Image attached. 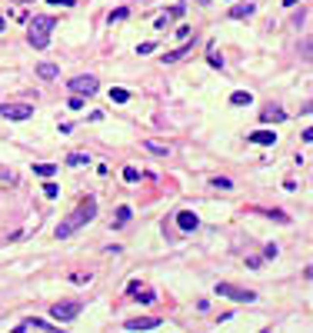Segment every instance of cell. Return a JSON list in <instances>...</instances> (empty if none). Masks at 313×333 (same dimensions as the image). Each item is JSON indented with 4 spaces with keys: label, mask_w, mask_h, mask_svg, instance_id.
<instances>
[{
    "label": "cell",
    "mask_w": 313,
    "mask_h": 333,
    "mask_svg": "<svg viewBox=\"0 0 313 333\" xmlns=\"http://www.w3.org/2000/svg\"><path fill=\"white\" fill-rule=\"evenodd\" d=\"M17 3H27V0H17Z\"/></svg>",
    "instance_id": "33"
},
{
    "label": "cell",
    "mask_w": 313,
    "mask_h": 333,
    "mask_svg": "<svg viewBox=\"0 0 313 333\" xmlns=\"http://www.w3.org/2000/svg\"><path fill=\"white\" fill-rule=\"evenodd\" d=\"M110 100H113V104H127V100H130V90H124V87H113V90H110Z\"/></svg>",
    "instance_id": "17"
},
{
    "label": "cell",
    "mask_w": 313,
    "mask_h": 333,
    "mask_svg": "<svg viewBox=\"0 0 313 333\" xmlns=\"http://www.w3.org/2000/svg\"><path fill=\"white\" fill-rule=\"evenodd\" d=\"M37 74L43 77V80H54V77L60 74V67H57V63H40V67H37Z\"/></svg>",
    "instance_id": "15"
},
{
    "label": "cell",
    "mask_w": 313,
    "mask_h": 333,
    "mask_svg": "<svg viewBox=\"0 0 313 333\" xmlns=\"http://www.w3.org/2000/svg\"><path fill=\"white\" fill-rule=\"evenodd\" d=\"M276 253H280V247H276V243H270V247H267V250H263V257H267V260H273Z\"/></svg>",
    "instance_id": "24"
},
{
    "label": "cell",
    "mask_w": 313,
    "mask_h": 333,
    "mask_svg": "<svg viewBox=\"0 0 313 333\" xmlns=\"http://www.w3.org/2000/svg\"><path fill=\"white\" fill-rule=\"evenodd\" d=\"M0 117H7V120H30L34 107L30 104H0Z\"/></svg>",
    "instance_id": "6"
},
{
    "label": "cell",
    "mask_w": 313,
    "mask_h": 333,
    "mask_svg": "<svg viewBox=\"0 0 313 333\" xmlns=\"http://www.w3.org/2000/svg\"><path fill=\"white\" fill-rule=\"evenodd\" d=\"M57 20L54 17H34L30 20V27H27V40H30V47H37L43 50L47 43H50V34H54Z\"/></svg>",
    "instance_id": "2"
},
{
    "label": "cell",
    "mask_w": 313,
    "mask_h": 333,
    "mask_svg": "<svg viewBox=\"0 0 313 333\" xmlns=\"http://www.w3.org/2000/svg\"><path fill=\"white\" fill-rule=\"evenodd\" d=\"M150 153H160V157H167V147H160V144H147Z\"/></svg>",
    "instance_id": "25"
},
{
    "label": "cell",
    "mask_w": 313,
    "mask_h": 333,
    "mask_svg": "<svg viewBox=\"0 0 313 333\" xmlns=\"http://www.w3.org/2000/svg\"><path fill=\"white\" fill-rule=\"evenodd\" d=\"M127 220H130V207H120V210H117V223H113V227H127Z\"/></svg>",
    "instance_id": "21"
},
{
    "label": "cell",
    "mask_w": 313,
    "mask_h": 333,
    "mask_svg": "<svg viewBox=\"0 0 313 333\" xmlns=\"http://www.w3.org/2000/svg\"><path fill=\"white\" fill-rule=\"evenodd\" d=\"M57 193H60V190H57V184H47V187H43V197H57Z\"/></svg>",
    "instance_id": "26"
},
{
    "label": "cell",
    "mask_w": 313,
    "mask_h": 333,
    "mask_svg": "<svg viewBox=\"0 0 313 333\" xmlns=\"http://www.w3.org/2000/svg\"><path fill=\"white\" fill-rule=\"evenodd\" d=\"M177 227H180L184 233H190V230H197V227H200V217H197V213H190V210H184V213L177 217Z\"/></svg>",
    "instance_id": "8"
},
{
    "label": "cell",
    "mask_w": 313,
    "mask_h": 333,
    "mask_svg": "<svg viewBox=\"0 0 313 333\" xmlns=\"http://www.w3.org/2000/svg\"><path fill=\"white\" fill-rule=\"evenodd\" d=\"M247 140H250V144H260V147H270V144H276V133L273 130H253Z\"/></svg>",
    "instance_id": "9"
},
{
    "label": "cell",
    "mask_w": 313,
    "mask_h": 333,
    "mask_svg": "<svg viewBox=\"0 0 313 333\" xmlns=\"http://www.w3.org/2000/svg\"><path fill=\"white\" fill-rule=\"evenodd\" d=\"M217 293L230 296V300H240V303H253L257 300L253 290H243V287H233V283H217Z\"/></svg>",
    "instance_id": "5"
},
{
    "label": "cell",
    "mask_w": 313,
    "mask_h": 333,
    "mask_svg": "<svg viewBox=\"0 0 313 333\" xmlns=\"http://www.w3.org/2000/svg\"><path fill=\"white\" fill-rule=\"evenodd\" d=\"M3 27H7V23H3V17H0V30H3Z\"/></svg>",
    "instance_id": "32"
},
{
    "label": "cell",
    "mask_w": 313,
    "mask_h": 333,
    "mask_svg": "<svg viewBox=\"0 0 313 333\" xmlns=\"http://www.w3.org/2000/svg\"><path fill=\"white\" fill-rule=\"evenodd\" d=\"M67 107H70V110H83V97H70V100H67Z\"/></svg>",
    "instance_id": "23"
},
{
    "label": "cell",
    "mask_w": 313,
    "mask_h": 333,
    "mask_svg": "<svg viewBox=\"0 0 313 333\" xmlns=\"http://www.w3.org/2000/svg\"><path fill=\"white\" fill-rule=\"evenodd\" d=\"M230 17H237V20L253 17V7H250V3H247V7H233V10H230Z\"/></svg>",
    "instance_id": "19"
},
{
    "label": "cell",
    "mask_w": 313,
    "mask_h": 333,
    "mask_svg": "<svg viewBox=\"0 0 313 333\" xmlns=\"http://www.w3.org/2000/svg\"><path fill=\"white\" fill-rule=\"evenodd\" d=\"M190 47H193V43L187 40V43L180 47V50H170V54H164V63H177V60H184V57L190 54Z\"/></svg>",
    "instance_id": "12"
},
{
    "label": "cell",
    "mask_w": 313,
    "mask_h": 333,
    "mask_svg": "<svg viewBox=\"0 0 313 333\" xmlns=\"http://www.w3.org/2000/svg\"><path fill=\"white\" fill-rule=\"evenodd\" d=\"M260 120H263V124H283V120H287V113L280 110V107H267Z\"/></svg>",
    "instance_id": "10"
},
{
    "label": "cell",
    "mask_w": 313,
    "mask_h": 333,
    "mask_svg": "<svg viewBox=\"0 0 313 333\" xmlns=\"http://www.w3.org/2000/svg\"><path fill=\"white\" fill-rule=\"evenodd\" d=\"M210 184L217 187V190H230V187H233L230 180H227V177H210Z\"/></svg>",
    "instance_id": "22"
},
{
    "label": "cell",
    "mask_w": 313,
    "mask_h": 333,
    "mask_svg": "<svg viewBox=\"0 0 313 333\" xmlns=\"http://www.w3.org/2000/svg\"><path fill=\"white\" fill-rule=\"evenodd\" d=\"M300 57H303L307 63H313V37H303V40H300Z\"/></svg>",
    "instance_id": "14"
},
{
    "label": "cell",
    "mask_w": 313,
    "mask_h": 333,
    "mask_svg": "<svg viewBox=\"0 0 313 333\" xmlns=\"http://www.w3.org/2000/svg\"><path fill=\"white\" fill-rule=\"evenodd\" d=\"M67 87H70L77 97H93L100 83H97V77H93V74H80V77H74V80H70Z\"/></svg>",
    "instance_id": "4"
},
{
    "label": "cell",
    "mask_w": 313,
    "mask_h": 333,
    "mask_svg": "<svg viewBox=\"0 0 313 333\" xmlns=\"http://www.w3.org/2000/svg\"><path fill=\"white\" fill-rule=\"evenodd\" d=\"M303 140H307V144H313V127H307V130H303Z\"/></svg>",
    "instance_id": "29"
},
{
    "label": "cell",
    "mask_w": 313,
    "mask_h": 333,
    "mask_svg": "<svg viewBox=\"0 0 313 333\" xmlns=\"http://www.w3.org/2000/svg\"><path fill=\"white\" fill-rule=\"evenodd\" d=\"M57 170H60L57 164H34V173H37V177H43V180H50Z\"/></svg>",
    "instance_id": "13"
},
{
    "label": "cell",
    "mask_w": 313,
    "mask_h": 333,
    "mask_svg": "<svg viewBox=\"0 0 313 333\" xmlns=\"http://www.w3.org/2000/svg\"><path fill=\"white\" fill-rule=\"evenodd\" d=\"M124 180H127V184H137V180H140V170H137V166H124Z\"/></svg>",
    "instance_id": "20"
},
{
    "label": "cell",
    "mask_w": 313,
    "mask_h": 333,
    "mask_svg": "<svg viewBox=\"0 0 313 333\" xmlns=\"http://www.w3.org/2000/svg\"><path fill=\"white\" fill-rule=\"evenodd\" d=\"M54 7H74V0H50Z\"/></svg>",
    "instance_id": "28"
},
{
    "label": "cell",
    "mask_w": 313,
    "mask_h": 333,
    "mask_svg": "<svg viewBox=\"0 0 313 333\" xmlns=\"http://www.w3.org/2000/svg\"><path fill=\"white\" fill-rule=\"evenodd\" d=\"M250 100H253V97H250V93H247V90H237V93H233V97H230V104H233V107H247Z\"/></svg>",
    "instance_id": "16"
},
{
    "label": "cell",
    "mask_w": 313,
    "mask_h": 333,
    "mask_svg": "<svg viewBox=\"0 0 313 333\" xmlns=\"http://www.w3.org/2000/svg\"><path fill=\"white\" fill-rule=\"evenodd\" d=\"M27 330H54V327H50L47 320H37V316H34V320H23L17 333H27Z\"/></svg>",
    "instance_id": "11"
},
{
    "label": "cell",
    "mask_w": 313,
    "mask_h": 333,
    "mask_svg": "<svg viewBox=\"0 0 313 333\" xmlns=\"http://www.w3.org/2000/svg\"><path fill=\"white\" fill-rule=\"evenodd\" d=\"M83 164H90L87 153H70V157H67V166H83Z\"/></svg>",
    "instance_id": "18"
},
{
    "label": "cell",
    "mask_w": 313,
    "mask_h": 333,
    "mask_svg": "<svg viewBox=\"0 0 313 333\" xmlns=\"http://www.w3.org/2000/svg\"><path fill=\"white\" fill-rule=\"evenodd\" d=\"M93 217H97V200H93V197H87V200H80V207H77L67 220H60V227H57V237H60V240H63V237H70L74 230H80L83 223H90Z\"/></svg>",
    "instance_id": "1"
},
{
    "label": "cell",
    "mask_w": 313,
    "mask_h": 333,
    "mask_svg": "<svg viewBox=\"0 0 313 333\" xmlns=\"http://www.w3.org/2000/svg\"><path fill=\"white\" fill-rule=\"evenodd\" d=\"M124 17H127V10L120 7V10H113V14H110V23H113V20H124Z\"/></svg>",
    "instance_id": "27"
},
{
    "label": "cell",
    "mask_w": 313,
    "mask_h": 333,
    "mask_svg": "<svg viewBox=\"0 0 313 333\" xmlns=\"http://www.w3.org/2000/svg\"><path fill=\"white\" fill-rule=\"evenodd\" d=\"M307 277H310V280H313V267H307Z\"/></svg>",
    "instance_id": "31"
},
{
    "label": "cell",
    "mask_w": 313,
    "mask_h": 333,
    "mask_svg": "<svg viewBox=\"0 0 313 333\" xmlns=\"http://www.w3.org/2000/svg\"><path fill=\"white\" fill-rule=\"evenodd\" d=\"M153 327H160V316H133V320H127V330H153Z\"/></svg>",
    "instance_id": "7"
},
{
    "label": "cell",
    "mask_w": 313,
    "mask_h": 333,
    "mask_svg": "<svg viewBox=\"0 0 313 333\" xmlns=\"http://www.w3.org/2000/svg\"><path fill=\"white\" fill-rule=\"evenodd\" d=\"M80 310H83V303H77V300H60V303L50 307V316L60 320V323H70V320L80 316Z\"/></svg>",
    "instance_id": "3"
},
{
    "label": "cell",
    "mask_w": 313,
    "mask_h": 333,
    "mask_svg": "<svg viewBox=\"0 0 313 333\" xmlns=\"http://www.w3.org/2000/svg\"><path fill=\"white\" fill-rule=\"evenodd\" d=\"M293 3H300V0H283V7H293Z\"/></svg>",
    "instance_id": "30"
}]
</instances>
